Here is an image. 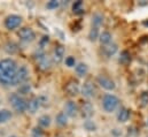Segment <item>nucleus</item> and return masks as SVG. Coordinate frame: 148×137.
<instances>
[{
    "instance_id": "nucleus-24",
    "label": "nucleus",
    "mask_w": 148,
    "mask_h": 137,
    "mask_svg": "<svg viewBox=\"0 0 148 137\" xmlns=\"http://www.w3.org/2000/svg\"><path fill=\"white\" fill-rule=\"evenodd\" d=\"M99 37H100V35H99V29H98L97 27H93V28L90 30V33H88V39H90L91 42H95Z\"/></svg>"
},
{
    "instance_id": "nucleus-1",
    "label": "nucleus",
    "mask_w": 148,
    "mask_h": 137,
    "mask_svg": "<svg viewBox=\"0 0 148 137\" xmlns=\"http://www.w3.org/2000/svg\"><path fill=\"white\" fill-rule=\"evenodd\" d=\"M17 69V64L13 59L0 60V83L3 85H14Z\"/></svg>"
},
{
    "instance_id": "nucleus-10",
    "label": "nucleus",
    "mask_w": 148,
    "mask_h": 137,
    "mask_svg": "<svg viewBox=\"0 0 148 137\" xmlns=\"http://www.w3.org/2000/svg\"><path fill=\"white\" fill-rule=\"evenodd\" d=\"M94 113V108H93V105L90 103V102H84L82 104V107H80V114L83 118L85 119H90Z\"/></svg>"
},
{
    "instance_id": "nucleus-30",
    "label": "nucleus",
    "mask_w": 148,
    "mask_h": 137,
    "mask_svg": "<svg viewBox=\"0 0 148 137\" xmlns=\"http://www.w3.org/2000/svg\"><path fill=\"white\" fill-rule=\"evenodd\" d=\"M84 127L87 129V130H90V131H93V130H95V125L92 122V121H90V120H87V121H85V123H84Z\"/></svg>"
},
{
    "instance_id": "nucleus-27",
    "label": "nucleus",
    "mask_w": 148,
    "mask_h": 137,
    "mask_svg": "<svg viewBox=\"0 0 148 137\" xmlns=\"http://www.w3.org/2000/svg\"><path fill=\"white\" fill-rule=\"evenodd\" d=\"M60 6V2L56 1V0H51L46 3V8L47 9H56L58 7Z\"/></svg>"
},
{
    "instance_id": "nucleus-7",
    "label": "nucleus",
    "mask_w": 148,
    "mask_h": 137,
    "mask_svg": "<svg viewBox=\"0 0 148 137\" xmlns=\"http://www.w3.org/2000/svg\"><path fill=\"white\" fill-rule=\"evenodd\" d=\"M17 36H18L20 39L23 40V42H32V40L36 38L35 31H34L31 28H28V27H24V28L20 29Z\"/></svg>"
},
{
    "instance_id": "nucleus-23",
    "label": "nucleus",
    "mask_w": 148,
    "mask_h": 137,
    "mask_svg": "<svg viewBox=\"0 0 148 137\" xmlns=\"http://www.w3.org/2000/svg\"><path fill=\"white\" fill-rule=\"evenodd\" d=\"M73 10H74L75 14H83V13H84L83 1H80V0L75 1V3L73 5Z\"/></svg>"
},
{
    "instance_id": "nucleus-20",
    "label": "nucleus",
    "mask_w": 148,
    "mask_h": 137,
    "mask_svg": "<svg viewBox=\"0 0 148 137\" xmlns=\"http://www.w3.org/2000/svg\"><path fill=\"white\" fill-rule=\"evenodd\" d=\"M12 118V112L9 109H0V123H6Z\"/></svg>"
},
{
    "instance_id": "nucleus-4",
    "label": "nucleus",
    "mask_w": 148,
    "mask_h": 137,
    "mask_svg": "<svg viewBox=\"0 0 148 137\" xmlns=\"http://www.w3.org/2000/svg\"><path fill=\"white\" fill-rule=\"evenodd\" d=\"M36 61H37L38 67L41 70H47L52 66V60L48 55H46L44 52H38L36 54Z\"/></svg>"
},
{
    "instance_id": "nucleus-17",
    "label": "nucleus",
    "mask_w": 148,
    "mask_h": 137,
    "mask_svg": "<svg viewBox=\"0 0 148 137\" xmlns=\"http://www.w3.org/2000/svg\"><path fill=\"white\" fill-rule=\"evenodd\" d=\"M87 71H88V67H87L86 64L80 62V64H78V65L76 66V73H77V75H78L79 77L85 76V75L87 74Z\"/></svg>"
},
{
    "instance_id": "nucleus-32",
    "label": "nucleus",
    "mask_w": 148,
    "mask_h": 137,
    "mask_svg": "<svg viewBox=\"0 0 148 137\" xmlns=\"http://www.w3.org/2000/svg\"><path fill=\"white\" fill-rule=\"evenodd\" d=\"M75 64H76V60H75L74 57H68V58H66V65H67L68 67H74Z\"/></svg>"
},
{
    "instance_id": "nucleus-14",
    "label": "nucleus",
    "mask_w": 148,
    "mask_h": 137,
    "mask_svg": "<svg viewBox=\"0 0 148 137\" xmlns=\"http://www.w3.org/2000/svg\"><path fill=\"white\" fill-rule=\"evenodd\" d=\"M64 112L67 114V116H71L74 118L77 114V105L74 102H68V103L64 105Z\"/></svg>"
},
{
    "instance_id": "nucleus-21",
    "label": "nucleus",
    "mask_w": 148,
    "mask_h": 137,
    "mask_svg": "<svg viewBox=\"0 0 148 137\" xmlns=\"http://www.w3.org/2000/svg\"><path fill=\"white\" fill-rule=\"evenodd\" d=\"M56 123L59 126H66L68 123V116H67V114L63 113V112H60L56 115Z\"/></svg>"
},
{
    "instance_id": "nucleus-8",
    "label": "nucleus",
    "mask_w": 148,
    "mask_h": 137,
    "mask_svg": "<svg viewBox=\"0 0 148 137\" xmlns=\"http://www.w3.org/2000/svg\"><path fill=\"white\" fill-rule=\"evenodd\" d=\"M97 81H98V83L100 84V86H102L103 89H106V90H114L115 88H116V84H115V82L109 78V77H107V76H105V75H99L98 77H97Z\"/></svg>"
},
{
    "instance_id": "nucleus-5",
    "label": "nucleus",
    "mask_w": 148,
    "mask_h": 137,
    "mask_svg": "<svg viewBox=\"0 0 148 137\" xmlns=\"http://www.w3.org/2000/svg\"><path fill=\"white\" fill-rule=\"evenodd\" d=\"M21 23H22V17L20 15H15V14L7 16L5 20V27L8 30H14V29L18 28Z\"/></svg>"
},
{
    "instance_id": "nucleus-19",
    "label": "nucleus",
    "mask_w": 148,
    "mask_h": 137,
    "mask_svg": "<svg viewBox=\"0 0 148 137\" xmlns=\"http://www.w3.org/2000/svg\"><path fill=\"white\" fill-rule=\"evenodd\" d=\"M38 123H39V126L40 127H42V128H47V127H49V125H51V116L49 115H41L39 119H38Z\"/></svg>"
},
{
    "instance_id": "nucleus-16",
    "label": "nucleus",
    "mask_w": 148,
    "mask_h": 137,
    "mask_svg": "<svg viewBox=\"0 0 148 137\" xmlns=\"http://www.w3.org/2000/svg\"><path fill=\"white\" fill-rule=\"evenodd\" d=\"M5 51L8 54H14V53H16L18 51V46L14 42H8V43L5 44Z\"/></svg>"
},
{
    "instance_id": "nucleus-12",
    "label": "nucleus",
    "mask_w": 148,
    "mask_h": 137,
    "mask_svg": "<svg viewBox=\"0 0 148 137\" xmlns=\"http://www.w3.org/2000/svg\"><path fill=\"white\" fill-rule=\"evenodd\" d=\"M64 52H66V50H64V46H63V45H56V46H55L53 55H54V61H55L56 64H60V62L63 60Z\"/></svg>"
},
{
    "instance_id": "nucleus-29",
    "label": "nucleus",
    "mask_w": 148,
    "mask_h": 137,
    "mask_svg": "<svg viewBox=\"0 0 148 137\" xmlns=\"http://www.w3.org/2000/svg\"><path fill=\"white\" fill-rule=\"evenodd\" d=\"M30 85L29 84H21V86H20V89H18V92L20 93H23V95H27V93H29V91H30Z\"/></svg>"
},
{
    "instance_id": "nucleus-3",
    "label": "nucleus",
    "mask_w": 148,
    "mask_h": 137,
    "mask_svg": "<svg viewBox=\"0 0 148 137\" xmlns=\"http://www.w3.org/2000/svg\"><path fill=\"white\" fill-rule=\"evenodd\" d=\"M118 104H119V99H118L116 96L110 95V93L105 95L103 98H102V107H103V109H105L107 113L114 112V111L117 108Z\"/></svg>"
},
{
    "instance_id": "nucleus-35",
    "label": "nucleus",
    "mask_w": 148,
    "mask_h": 137,
    "mask_svg": "<svg viewBox=\"0 0 148 137\" xmlns=\"http://www.w3.org/2000/svg\"><path fill=\"white\" fill-rule=\"evenodd\" d=\"M8 137H16V136H14V135H12V136H8Z\"/></svg>"
},
{
    "instance_id": "nucleus-28",
    "label": "nucleus",
    "mask_w": 148,
    "mask_h": 137,
    "mask_svg": "<svg viewBox=\"0 0 148 137\" xmlns=\"http://www.w3.org/2000/svg\"><path fill=\"white\" fill-rule=\"evenodd\" d=\"M140 103H141V106H147L148 105V91H144L140 95Z\"/></svg>"
},
{
    "instance_id": "nucleus-22",
    "label": "nucleus",
    "mask_w": 148,
    "mask_h": 137,
    "mask_svg": "<svg viewBox=\"0 0 148 137\" xmlns=\"http://www.w3.org/2000/svg\"><path fill=\"white\" fill-rule=\"evenodd\" d=\"M102 22H103V16L101 15V14H99V13H95L93 16H92V23H93V26L94 27H99V26H101L102 24Z\"/></svg>"
},
{
    "instance_id": "nucleus-15",
    "label": "nucleus",
    "mask_w": 148,
    "mask_h": 137,
    "mask_svg": "<svg viewBox=\"0 0 148 137\" xmlns=\"http://www.w3.org/2000/svg\"><path fill=\"white\" fill-rule=\"evenodd\" d=\"M129 116H130V111L125 107H122L117 114V120L119 122H126L129 120Z\"/></svg>"
},
{
    "instance_id": "nucleus-26",
    "label": "nucleus",
    "mask_w": 148,
    "mask_h": 137,
    "mask_svg": "<svg viewBox=\"0 0 148 137\" xmlns=\"http://www.w3.org/2000/svg\"><path fill=\"white\" fill-rule=\"evenodd\" d=\"M130 60H131V57H130L129 52L124 51V52L121 54V58H119V62H121V64H123V65H127V64L130 62Z\"/></svg>"
},
{
    "instance_id": "nucleus-34",
    "label": "nucleus",
    "mask_w": 148,
    "mask_h": 137,
    "mask_svg": "<svg viewBox=\"0 0 148 137\" xmlns=\"http://www.w3.org/2000/svg\"><path fill=\"white\" fill-rule=\"evenodd\" d=\"M144 26H148V21H145V22H144Z\"/></svg>"
},
{
    "instance_id": "nucleus-36",
    "label": "nucleus",
    "mask_w": 148,
    "mask_h": 137,
    "mask_svg": "<svg viewBox=\"0 0 148 137\" xmlns=\"http://www.w3.org/2000/svg\"><path fill=\"white\" fill-rule=\"evenodd\" d=\"M147 121H148V120H147Z\"/></svg>"
},
{
    "instance_id": "nucleus-9",
    "label": "nucleus",
    "mask_w": 148,
    "mask_h": 137,
    "mask_svg": "<svg viewBox=\"0 0 148 137\" xmlns=\"http://www.w3.org/2000/svg\"><path fill=\"white\" fill-rule=\"evenodd\" d=\"M82 95L84 97H93L95 95V86L91 81H86L82 86Z\"/></svg>"
},
{
    "instance_id": "nucleus-11",
    "label": "nucleus",
    "mask_w": 148,
    "mask_h": 137,
    "mask_svg": "<svg viewBox=\"0 0 148 137\" xmlns=\"http://www.w3.org/2000/svg\"><path fill=\"white\" fill-rule=\"evenodd\" d=\"M64 90H66V92H67L68 95H70V96H76V95H78V92H79V84H78L77 81L70 80V81L66 84Z\"/></svg>"
},
{
    "instance_id": "nucleus-33",
    "label": "nucleus",
    "mask_w": 148,
    "mask_h": 137,
    "mask_svg": "<svg viewBox=\"0 0 148 137\" xmlns=\"http://www.w3.org/2000/svg\"><path fill=\"white\" fill-rule=\"evenodd\" d=\"M48 40H49V39H48V36H44V37L41 38V40H40V46H41V47H44V46H45V44H47V43H48Z\"/></svg>"
},
{
    "instance_id": "nucleus-18",
    "label": "nucleus",
    "mask_w": 148,
    "mask_h": 137,
    "mask_svg": "<svg viewBox=\"0 0 148 137\" xmlns=\"http://www.w3.org/2000/svg\"><path fill=\"white\" fill-rule=\"evenodd\" d=\"M99 39L102 45H109L111 42V34L109 31H103L102 34H100Z\"/></svg>"
},
{
    "instance_id": "nucleus-31",
    "label": "nucleus",
    "mask_w": 148,
    "mask_h": 137,
    "mask_svg": "<svg viewBox=\"0 0 148 137\" xmlns=\"http://www.w3.org/2000/svg\"><path fill=\"white\" fill-rule=\"evenodd\" d=\"M32 137H42V130L38 127H35L32 129Z\"/></svg>"
},
{
    "instance_id": "nucleus-6",
    "label": "nucleus",
    "mask_w": 148,
    "mask_h": 137,
    "mask_svg": "<svg viewBox=\"0 0 148 137\" xmlns=\"http://www.w3.org/2000/svg\"><path fill=\"white\" fill-rule=\"evenodd\" d=\"M29 76H30V73H29L28 67L27 66H21L20 68L17 69V73H16V76H15V81H14V85L22 84V83L27 82Z\"/></svg>"
},
{
    "instance_id": "nucleus-13",
    "label": "nucleus",
    "mask_w": 148,
    "mask_h": 137,
    "mask_svg": "<svg viewBox=\"0 0 148 137\" xmlns=\"http://www.w3.org/2000/svg\"><path fill=\"white\" fill-rule=\"evenodd\" d=\"M40 105H41V98H32L31 100L28 102V111L34 114L39 109Z\"/></svg>"
},
{
    "instance_id": "nucleus-2",
    "label": "nucleus",
    "mask_w": 148,
    "mask_h": 137,
    "mask_svg": "<svg viewBox=\"0 0 148 137\" xmlns=\"http://www.w3.org/2000/svg\"><path fill=\"white\" fill-rule=\"evenodd\" d=\"M9 102L12 104L13 108L18 113H23L24 111L28 109V102L17 93H12L9 96Z\"/></svg>"
},
{
    "instance_id": "nucleus-25",
    "label": "nucleus",
    "mask_w": 148,
    "mask_h": 137,
    "mask_svg": "<svg viewBox=\"0 0 148 137\" xmlns=\"http://www.w3.org/2000/svg\"><path fill=\"white\" fill-rule=\"evenodd\" d=\"M116 51H117V45H116V44H111V45L109 44V45H107V46L105 47V52H106V54H107L108 57L115 54Z\"/></svg>"
}]
</instances>
